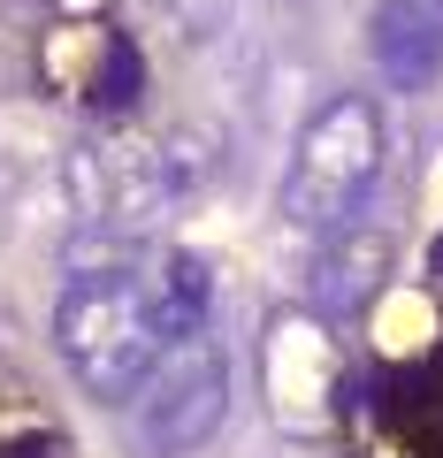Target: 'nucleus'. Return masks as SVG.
<instances>
[{"instance_id":"f257e3e1","label":"nucleus","mask_w":443,"mask_h":458,"mask_svg":"<svg viewBox=\"0 0 443 458\" xmlns=\"http://www.w3.org/2000/svg\"><path fill=\"white\" fill-rule=\"evenodd\" d=\"M54 344H62L77 390L99 405H131L153 360L168 352L146 276H69L62 306H54Z\"/></svg>"},{"instance_id":"f03ea898","label":"nucleus","mask_w":443,"mask_h":458,"mask_svg":"<svg viewBox=\"0 0 443 458\" xmlns=\"http://www.w3.org/2000/svg\"><path fill=\"white\" fill-rule=\"evenodd\" d=\"M382 176V114L367 92H337L313 107V123L298 131L291 146V168H283V222L306 229V237H328L360 214L367 183Z\"/></svg>"},{"instance_id":"7ed1b4c3","label":"nucleus","mask_w":443,"mask_h":458,"mask_svg":"<svg viewBox=\"0 0 443 458\" xmlns=\"http://www.w3.org/2000/svg\"><path fill=\"white\" fill-rule=\"evenodd\" d=\"M222 420H230V360H222V344L207 328L199 336H176L153 360L146 390L131 397L138 458H192Z\"/></svg>"},{"instance_id":"20e7f679","label":"nucleus","mask_w":443,"mask_h":458,"mask_svg":"<svg viewBox=\"0 0 443 458\" xmlns=\"http://www.w3.org/2000/svg\"><path fill=\"white\" fill-rule=\"evenodd\" d=\"M69 183V207H77L84 229L99 237H146L168 207H176V176H168V153L161 138H84L62 168Z\"/></svg>"},{"instance_id":"39448f33","label":"nucleus","mask_w":443,"mask_h":458,"mask_svg":"<svg viewBox=\"0 0 443 458\" xmlns=\"http://www.w3.org/2000/svg\"><path fill=\"white\" fill-rule=\"evenodd\" d=\"M260 390L276 428L291 436H321L337 420V390H345V360L337 336L321 328V313H276L260 336Z\"/></svg>"},{"instance_id":"423d86ee","label":"nucleus","mask_w":443,"mask_h":458,"mask_svg":"<svg viewBox=\"0 0 443 458\" xmlns=\"http://www.w3.org/2000/svg\"><path fill=\"white\" fill-rule=\"evenodd\" d=\"M367 54H375L382 84H397V92L436 84V69H443V8H428V0H382L375 16H367Z\"/></svg>"},{"instance_id":"0eeeda50","label":"nucleus","mask_w":443,"mask_h":458,"mask_svg":"<svg viewBox=\"0 0 443 458\" xmlns=\"http://www.w3.org/2000/svg\"><path fill=\"white\" fill-rule=\"evenodd\" d=\"M390 252H397L390 229H375V222L328 229L321 252H313V306L321 313H360L382 291V276H390Z\"/></svg>"},{"instance_id":"6e6552de","label":"nucleus","mask_w":443,"mask_h":458,"mask_svg":"<svg viewBox=\"0 0 443 458\" xmlns=\"http://www.w3.org/2000/svg\"><path fill=\"white\" fill-rule=\"evenodd\" d=\"M146 291H153V313H161V336H168V344H176V336H199L207 313H214V276H207L199 252H168V260L146 276Z\"/></svg>"},{"instance_id":"1a4fd4ad","label":"nucleus","mask_w":443,"mask_h":458,"mask_svg":"<svg viewBox=\"0 0 443 458\" xmlns=\"http://www.w3.org/2000/svg\"><path fill=\"white\" fill-rule=\"evenodd\" d=\"M92 99H107V107H131V99H138V54H131V38H107V77H92Z\"/></svg>"},{"instance_id":"9d476101","label":"nucleus","mask_w":443,"mask_h":458,"mask_svg":"<svg viewBox=\"0 0 443 458\" xmlns=\"http://www.w3.org/2000/svg\"><path fill=\"white\" fill-rule=\"evenodd\" d=\"M161 16L176 23L183 38H214L222 23H230V0H161Z\"/></svg>"},{"instance_id":"9b49d317","label":"nucleus","mask_w":443,"mask_h":458,"mask_svg":"<svg viewBox=\"0 0 443 458\" xmlns=\"http://www.w3.org/2000/svg\"><path fill=\"white\" fill-rule=\"evenodd\" d=\"M54 16H69V23H84V16H107V8H115V0H47Z\"/></svg>"},{"instance_id":"f8f14e48","label":"nucleus","mask_w":443,"mask_h":458,"mask_svg":"<svg viewBox=\"0 0 443 458\" xmlns=\"http://www.w3.org/2000/svg\"><path fill=\"white\" fill-rule=\"evenodd\" d=\"M428 267H436V276H443V237H436V252H428Z\"/></svg>"},{"instance_id":"ddd939ff","label":"nucleus","mask_w":443,"mask_h":458,"mask_svg":"<svg viewBox=\"0 0 443 458\" xmlns=\"http://www.w3.org/2000/svg\"><path fill=\"white\" fill-rule=\"evenodd\" d=\"M428 8H443V0H428Z\"/></svg>"}]
</instances>
